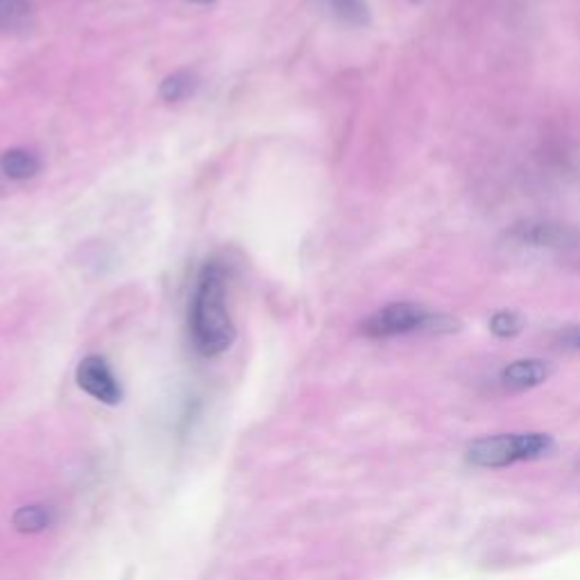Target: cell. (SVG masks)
I'll list each match as a JSON object with an SVG mask.
<instances>
[{
    "label": "cell",
    "mask_w": 580,
    "mask_h": 580,
    "mask_svg": "<svg viewBox=\"0 0 580 580\" xmlns=\"http://www.w3.org/2000/svg\"><path fill=\"white\" fill-rule=\"evenodd\" d=\"M191 336L202 356L225 354L236 340L234 322L227 311L225 268L211 261L202 268L191 302Z\"/></svg>",
    "instance_id": "1"
},
{
    "label": "cell",
    "mask_w": 580,
    "mask_h": 580,
    "mask_svg": "<svg viewBox=\"0 0 580 580\" xmlns=\"http://www.w3.org/2000/svg\"><path fill=\"white\" fill-rule=\"evenodd\" d=\"M556 451V440L547 433H497L474 440L467 447V463L481 469L510 467L524 460H540Z\"/></svg>",
    "instance_id": "2"
},
{
    "label": "cell",
    "mask_w": 580,
    "mask_h": 580,
    "mask_svg": "<svg viewBox=\"0 0 580 580\" xmlns=\"http://www.w3.org/2000/svg\"><path fill=\"white\" fill-rule=\"evenodd\" d=\"M460 329L456 318L445 313H433L422 304L395 302L372 313L361 324L363 336L368 338H395L406 334H449Z\"/></svg>",
    "instance_id": "3"
},
{
    "label": "cell",
    "mask_w": 580,
    "mask_h": 580,
    "mask_svg": "<svg viewBox=\"0 0 580 580\" xmlns=\"http://www.w3.org/2000/svg\"><path fill=\"white\" fill-rule=\"evenodd\" d=\"M510 243L537 250H574L580 245V232L569 225L549 223V220H526L510 227L506 234Z\"/></svg>",
    "instance_id": "4"
},
{
    "label": "cell",
    "mask_w": 580,
    "mask_h": 580,
    "mask_svg": "<svg viewBox=\"0 0 580 580\" xmlns=\"http://www.w3.org/2000/svg\"><path fill=\"white\" fill-rule=\"evenodd\" d=\"M78 386L102 404L121 402V386L105 358L87 356L78 365Z\"/></svg>",
    "instance_id": "5"
},
{
    "label": "cell",
    "mask_w": 580,
    "mask_h": 580,
    "mask_svg": "<svg viewBox=\"0 0 580 580\" xmlns=\"http://www.w3.org/2000/svg\"><path fill=\"white\" fill-rule=\"evenodd\" d=\"M553 374V365L542 361V358H522V361H515L506 365L501 370V386L506 390H531L535 386H542Z\"/></svg>",
    "instance_id": "6"
},
{
    "label": "cell",
    "mask_w": 580,
    "mask_h": 580,
    "mask_svg": "<svg viewBox=\"0 0 580 580\" xmlns=\"http://www.w3.org/2000/svg\"><path fill=\"white\" fill-rule=\"evenodd\" d=\"M0 170L10 179H30L39 173L41 164L28 150H7L0 157Z\"/></svg>",
    "instance_id": "7"
},
{
    "label": "cell",
    "mask_w": 580,
    "mask_h": 580,
    "mask_svg": "<svg viewBox=\"0 0 580 580\" xmlns=\"http://www.w3.org/2000/svg\"><path fill=\"white\" fill-rule=\"evenodd\" d=\"M327 10L349 25H368L370 10L365 0H318Z\"/></svg>",
    "instance_id": "8"
},
{
    "label": "cell",
    "mask_w": 580,
    "mask_h": 580,
    "mask_svg": "<svg viewBox=\"0 0 580 580\" xmlns=\"http://www.w3.org/2000/svg\"><path fill=\"white\" fill-rule=\"evenodd\" d=\"M198 87V78H195L193 73H175L161 82L159 87V96L168 100V102H179L184 100L186 96H191V93Z\"/></svg>",
    "instance_id": "9"
},
{
    "label": "cell",
    "mask_w": 580,
    "mask_h": 580,
    "mask_svg": "<svg viewBox=\"0 0 580 580\" xmlns=\"http://www.w3.org/2000/svg\"><path fill=\"white\" fill-rule=\"evenodd\" d=\"M53 522V515L44 506H25L14 515V526L21 533H39Z\"/></svg>",
    "instance_id": "10"
},
{
    "label": "cell",
    "mask_w": 580,
    "mask_h": 580,
    "mask_svg": "<svg viewBox=\"0 0 580 580\" xmlns=\"http://www.w3.org/2000/svg\"><path fill=\"white\" fill-rule=\"evenodd\" d=\"M490 329L497 338H515L524 329V318L513 311L494 313L490 320Z\"/></svg>",
    "instance_id": "11"
},
{
    "label": "cell",
    "mask_w": 580,
    "mask_h": 580,
    "mask_svg": "<svg viewBox=\"0 0 580 580\" xmlns=\"http://www.w3.org/2000/svg\"><path fill=\"white\" fill-rule=\"evenodd\" d=\"M556 345L567 349V352H580V324L560 329L556 334Z\"/></svg>",
    "instance_id": "12"
},
{
    "label": "cell",
    "mask_w": 580,
    "mask_h": 580,
    "mask_svg": "<svg viewBox=\"0 0 580 580\" xmlns=\"http://www.w3.org/2000/svg\"><path fill=\"white\" fill-rule=\"evenodd\" d=\"M189 3H195V5H209V3H213V0H189Z\"/></svg>",
    "instance_id": "13"
},
{
    "label": "cell",
    "mask_w": 580,
    "mask_h": 580,
    "mask_svg": "<svg viewBox=\"0 0 580 580\" xmlns=\"http://www.w3.org/2000/svg\"><path fill=\"white\" fill-rule=\"evenodd\" d=\"M413 3H420V0H413Z\"/></svg>",
    "instance_id": "14"
},
{
    "label": "cell",
    "mask_w": 580,
    "mask_h": 580,
    "mask_svg": "<svg viewBox=\"0 0 580 580\" xmlns=\"http://www.w3.org/2000/svg\"><path fill=\"white\" fill-rule=\"evenodd\" d=\"M0 3H3V0H0Z\"/></svg>",
    "instance_id": "15"
}]
</instances>
